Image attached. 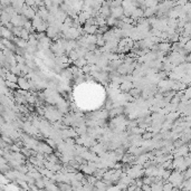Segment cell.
I'll list each match as a JSON object with an SVG mask.
<instances>
[{"label":"cell","mask_w":191,"mask_h":191,"mask_svg":"<svg viewBox=\"0 0 191 191\" xmlns=\"http://www.w3.org/2000/svg\"><path fill=\"white\" fill-rule=\"evenodd\" d=\"M46 143L49 145L51 149L57 150V142L55 141V140H53V139H49V138H47V139H46Z\"/></svg>","instance_id":"cell-17"},{"label":"cell","mask_w":191,"mask_h":191,"mask_svg":"<svg viewBox=\"0 0 191 191\" xmlns=\"http://www.w3.org/2000/svg\"><path fill=\"white\" fill-rule=\"evenodd\" d=\"M29 191H40V189L36 184H29Z\"/></svg>","instance_id":"cell-21"},{"label":"cell","mask_w":191,"mask_h":191,"mask_svg":"<svg viewBox=\"0 0 191 191\" xmlns=\"http://www.w3.org/2000/svg\"><path fill=\"white\" fill-rule=\"evenodd\" d=\"M6 86L8 87L9 90H16V88H18V90H19V86H18V84H17V83H11V82H8V81H6Z\"/></svg>","instance_id":"cell-19"},{"label":"cell","mask_w":191,"mask_h":191,"mask_svg":"<svg viewBox=\"0 0 191 191\" xmlns=\"http://www.w3.org/2000/svg\"><path fill=\"white\" fill-rule=\"evenodd\" d=\"M40 190H42V189H46V183H45V181H44V179H39V180H36V183H35Z\"/></svg>","instance_id":"cell-18"},{"label":"cell","mask_w":191,"mask_h":191,"mask_svg":"<svg viewBox=\"0 0 191 191\" xmlns=\"http://www.w3.org/2000/svg\"><path fill=\"white\" fill-rule=\"evenodd\" d=\"M18 86H19V90H23V91H30L31 90L29 81H27V78H26L25 76L19 77V79H18Z\"/></svg>","instance_id":"cell-3"},{"label":"cell","mask_w":191,"mask_h":191,"mask_svg":"<svg viewBox=\"0 0 191 191\" xmlns=\"http://www.w3.org/2000/svg\"><path fill=\"white\" fill-rule=\"evenodd\" d=\"M79 170L83 172L84 175H87V177H88V175H94V173L97 171V170H95V169L91 168V166H88V164H82Z\"/></svg>","instance_id":"cell-10"},{"label":"cell","mask_w":191,"mask_h":191,"mask_svg":"<svg viewBox=\"0 0 191 191\" xmlns=\"http://www.w3.org/2000/svg\"><path fill=\"white\" fill-rule=\"evenodd\" d=\"M184 163V158L183 157H178V158H173L172 160V169H175V171L180 168Z\"/></svg>","instance_id":"cell-11"},{"label":"cell","mask_w":191,"mask_h":191,"mask_svg":"<svg viewBox=\"0 0 191 191\" xmlns=\"http://www.w3.org/2000/svg\"><path fill=\"white\" fill-rule=\"evenodd\" d=\"M0 33H1V38H3V39H7V40H11V42H12V39L15 38L12 31L9 30L8 28H6L5 26H1Z\"/></svg>","instance_id":"cell-4"},{"label":"cell","mask_w":191,"mask_h":191,"mask_svg":"<svg viewBox=\"0 0 191 191\" xmlns=\"http://www.w3.org/2000/svg\"><path fill=\"white\" fill-rule=\"evenodd\" d=\"M30 35H31V34L29 33L28 30L23 29L21 35H20V38H21V39H24V40H26V42H28V40H29V38H30Z\"/></svg>","instance_id":"cell-16"},{"label":"cell","mask_w":191,"mask_h":191,"mask_svg":"<svg viewBox=\"0 0 191 191\" xmlns=\"http://www.w3.org/2000/svg\"><path fill=\"white\" fill-rule=\"evenodd\" d=\"M142 191H152V190H151V186H148V184H143V187H142Z\"/></svg>","instance_id":"cell-22"},{"label":"cell","mask_w":191,"mask_h":191,"mask_svg":"<svg viewBox=\"0 0 191 191\" xmlns=\"http://www.w3.org/2000/svg\"><path fill=\"white\" fill-rule=\"evenodd\" d=\"M46 160H47L48 162L57 163V164H59V161H60V159H59L55 153H53V154H50V155H47V157H46Z\"/></svg>","instance_id":"cell-14"},{"label":"cell","mask_w":191,"mask_h":191,"mask_svg":"<svg viewBox=\"0 0 191 191\" xmlns=\"http://www.w3.org/2000/svg\"><path fill=\"white\" fill-rule=\"evenodd\" d=\"M184 180H186V179H184L183 173L178 172V171H172V173L170 175L168 182L172 183L175 188H179V189H180L181 186H182V183L184 182Z\"/></svg>","instance_id":"cell-1"},{"label":"cell","mask_w":191,"mask_h":191,"mask_svg":"<svg viewBox=\"0 0 191 191\" xmlns=\"http://www.w3.org/2000/svg\"><path fill=\"white\" fill-rule=\"evenodd\" d=\"M83 29L86 35H97V33H99V26L96 25H84Z\"/></svg>","instance_id":"cell-6"},{"label":"cell","mask_w":191,"mask_h":191,"mask_svg":"<svg viewBox=\"0 0 191 191\" xmlns=\"http://www.w3.org/2000/svg\"><path fill=\"white\" fill-rule=\"evenodd\" d=\"M21 153H23V154L25 155L26 158H28V159L31 157V150H30V149H27V148H25V147H24V148L21 149Z\"/></svg>","instance_id":"cell-20"},{"label":"cell","mask_w":191,"mask_h":191,"mask_svg":"<svg viewBox=\"0 0 191 191\" xmlns=\"http://www.w3.org/2000/svg\"><path fill=\"white\" fill-rule=\"evenodd\" d=\"M187 145H188V148H189V151L191 152V142H189V143H188Z\"/></svg>","instance_id":"cell-24"},{"label":"cell","mask_w":191,"mask_h":191,"mask_svg":"<svg viewBox=\"0 0 191 191\" xmlns=\"http://www.w3.org/2000/svg\"><path fill=\"white\" fill-rule=\"evenodd\" d=\"M12 42L16 45L18 48H23V49H27L28 46H29L28 42H26V40L21 39V38H18V37H15V38L12 39Z\"/></svg>","instance_id":"cell-7"},{"label":"cell","mask_w":191,"mask_h":191,"mask_svg":"<svg viewBox=\"0 0 191 191\" xmlns=\"http://www.w3.org/2000/svg\"><path fill=\"white\" fill-rule=\"evenodd\" d=\"M158 171H159V166L152 164L148 169H145L144 175L145 177H158Z\"/></svg>","instance_id":"cell-5"},{"label":"cell","mask_w":191,"mask_h":191,"mask_svg":"<svg viewBox=\"0 0 191 191\" xmlns=\"http://www.w3.org/2000/svg\"><path fill=\"white\" fill-rule=\"evenodd\" d=\"M134 88V84L133 82H123L120 85V90L122 93H130L131 90Z\"/></svg>","instance_id":"cell-9"},{"label":"cell","mask_w":191,"mask_h":191,"mask_svg":"<svg viewBox=\"0 0 191 191\" xmlns=\"http://www.w3.org/2000/svg\"><path fill=\"white\" fill-rule=\"evenodd\" d=\"M154 135H155L154 133L145 131V132L142 134V140H143V141H150V140H152V139L154 138Z\"/></svg>","instance_id":"cell-15"},{"label":"cell","mask_w":191,"mask_h":191,"mask_svg":"<svg viewBox=\"0 0 191 191\" xmlns=\"http://www.w3.org/2000/svg\"><path fill=\"white\" fill-rule=\"evenodd\" d=\"M189 148H188V145L186 144V145H183L181 148H178V149H175V151L172 152V155H173V158H178V157H183V158H186V157H188L189 155Z\"/></svg>","instance_id":"cell-2"},{"label":"cell","mask_w":191,"mask_h":191,"mask_svg":"<svg viewBox=\"0 0 191 191\" xmlns=\"http://www.w3.org/2000/svg\"><path fill=\"white\" fill-rule=\"evenodd\" d=\"M86 65H88L87 64V60L85 58H79V59H77L76 62L74 63V66H76V67H78V68H83V67H85Z\"/></svg>","instance_id":"cell-13"},{"label":"cell","mask_w":191,"mask_h":191,"mask_svg":"<svg viewBox=\"0 0 191 191\" xmlns=\"http://www.w3.org/2000/svg\"><path fill=\"white\" fill-rule=\"evenodd\" d=\"M18 79H19V77H18L17 75L12 74L10 71H8V72H7L6 81H8V82H11V83H17V84H18Z\"/></svg>","instance_id":"cell-12"},{"label":"cell","mask_w":191,"mask_h":191,"mask_svg":"<svg viewBox=\"0 0 191 191\" xmlns=\"http://www.w3.org/2000/svg\"><path fill=\"white\" fill-rule=\"evenodd\" d=\"M158 47H159V51H161V53H169V51H171V47H172V44H170V42H162L158 44Z\"/></svg>","instance_id":"cell-8"},{"label":"cell","mask_w":191,"mask_h":191,"mask_svg":"<svg viewBox=\"0 0 191 191\" xmlns=\"http://www.w3.org/2000/svg\"><path fill=\"white\" fill-rule=\"evenodd\" d=\"M186 63H187V64H191V53L186 56Z\"/></svg>","instance_id":"cell-23"}]
</instances>
